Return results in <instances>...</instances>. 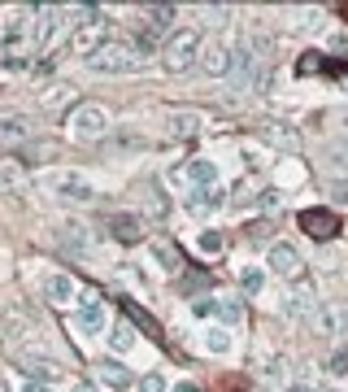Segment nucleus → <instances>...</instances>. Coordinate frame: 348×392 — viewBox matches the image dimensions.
<instances>
[{"mask_svg":"<svg viewBox=\"0 0 348 392\" xmlns=\"http://www.w3.org/2000/svg\"><path fill=\"white\" fill-rule=\"evenodd\" d=\"M331 48H335V53H348V35H335V40H331Z\"/></svg>","mask_w":348,"mask_h":392,"instance_id":"40","label":"nucleus"},{"mask_svg":"<svg viewBox=\"0 0 348 392\" xmlns=\"http://www.w3.org/2000/svg\"><path fill=\"white\" fill-rule=\"evenodd\" d=\"M35 188L57 196V201H96V188L83 170H44L35 174Z\"/></svg>","mask_w":348,"mask_h":392,"instance_id":"1","label":"nucleus"},{"mask_svg":"<svg viewBox=\"0 0 348 392\" xmlns=\"http://www.w3.org/2000/svg\"><path fill=\"white\" fill-rule=\"evenodd\" d=\"M22 392H48V384H35V379H31V384H26Z\"/></svg>","mask_w":348,"mask_h":392,"instance_id":"41","label":"nucleus"},{"mask_svg":"<svg viewBox=\"0 0 348 392\" xmlns=\"http://www.w3.org/2000/svg\"><path fill=\"white\" fill-rule=\"evenodd\" d=\"M0 392H9V384H5V379H0Z\"/></svg>","mask_w":348,"mask_h":392,"instance_id":"45","label":"nucleus"},{"mask_svg":"<svg viewBox=\"0 0 348 392\" xmlns=\"http://www.w3.org/2000/svg\"><path fill=\"white\" fill-rule=\"evenodd\" d=\"M96 375H101L109 388H131V370H126L122 362H113V357H105V362L96 366Z\"/></svg>","mask_w":348,"mask_h":392,"instance_id":"19","label":"nucleus"},{"mask_svg":"<svg viewBox=\"0 0 348 392\" xmlns=\"http://www.w3.org/2000/svg\"><path fill=\"white\" fill-rule=\"evenodd\" d=\"M296 222H301V231L313 236V240H335L340 236V218L331 214V209H305Z\"/></svg>","mask_w":348,"mask_h":392,"instance_id":"10","label":"nucleus"},{"mask_svg":"<svg viewBox=\"0 0 348 392\" xmlns=\"http://www.w3.org/2000/svg\"><path fill=\"white\" fill-rule=\"evenodd\" d=\"M279 201H283V196H279L274 188H261L257 192V205H266V209H279Z\"/></svg>","mask_w":348,"mask_h":392,"instance_id":"34","label":"nucleus"},{"mask_svg":"<svg viewBox=\"0 0 348 392\" xmlns=\"http://www.w3.org/2000/svg\"><path fill=\"white\" fill-rule=\"evenodd\" d=\"M31 140H35V118H26V113L0 118V149H26Z\"/></svg>","mask_w":348,"mask_h":392,"instance_id":"6","label":"nucleus"},{"mask_svg":"<svg viewBox=\"0 0 348 392\" xmlns=\"http://www.w3.org/2000/svg\"><path fill=\"white\" fill-rule=\"evenodd\" d=\"M18 362H22V370L31 375V379H53V375H57V362H53V357H35V353H18Z\"/></svg>","mask_w":348,"mask_h":392,"instance_id":"18","label":"nucleus"},{"mask_svg":"<svg viewBox=\"0 0 348 392\" xmlns=\"http://www.w3.org/2000/svg\"><path fill=\"white\" fill-rule=\"evenodd\" d=\"M70 392H96V388H92V384H74Z\"/></svg>","mask_w":348,"mask_h":392,"instance_id":"43","label":"nucleus"},{"mask_svg":"<svg viewBox=\"0 0 348 392\" xmlns=\"http://www.w3.org/2000/svg\"><path fill=\"white\" fill-rule=\"evenodd\" d=\"M74 292H78V288H74L70 275H48V279H44V297L53 301V305H70Z\"/></svg>","mask_w":348,"mask_h":392,"instance_id":"17","label":"nucleus"},{"mask_svg":"<svg viewBox=\"0 0 348 392\" xmlns=\"http://www.w3.org/2000/svg\"><path fill=\"white\" fill-rule=\"evenodd\" d=\"M205 349H209V353H226V349H231V336L218 332V327H209V332H205Z\"/></svg>","mask_w":348,"mask_h":392,"instance_id":"31","label":"nucleus"},{"mask_svg":"<svg viewBox=\"0 0 348 392\" xmlns=\"http://www.w3.org/2000/svg\"><path fill=\"white\" fill-rule=\"evenodd\" d=\"M105 131H109V113H105V105L83 101V105L70 113V136H74V140H105Z\"/></svg>","mask_w":348,"mask_h":392,"instance_id":"4","label":"nucleus"},{"mask_svg":"<svg viewBox=\"0 0 348 392\" xmlns=\"http://www.w3.org/2000/svg\"><path fill=\"white\" fill-rule=\"evenodd\" d=\"M201 253H222V231H205L201 236Z\"/></svg>","mask_w":348,"mask_h":392,"instance_id":"33","label":"nucleus"},{"mask_svg":"<svg viewBox=\"0 0 348 392\" xmlns=\"http://www.w3.org/2000/svg\"><path fill=\"white\" fill-rule=\"evenodd\" d=\"M122 309H126V322H131V327H140L144 336H153V340H161V336H165V332H161V322H157L153 314H148V309H140V305L131 301V297L122 301Z\"/></svg>","mask_w":348,"mask_h":392,"instance_id":"15","label":"nucleus"},{"mask_svg":"<svg viewBox=\"0 0 348 392\" xmlns=\"http://www.w3.org/2000/svg\"><path fill=\"white\" fill-rule=\"evenodd\" d=\"M309 327H313L318 336H340V332H348V305H340V301L313 305V309H309Z\"/></svg>","mask_w":348,"mask_h":392,"instance_id":"5","label":"nucleus"},{"mask_svg":"<svg viewBox=\"0 0 348 392\" xmlns=\"http://www.w3.org/2000/svg\"><path fill=\"white\" fill-rule=\"evenodd\" d=\"M288 392H309V388H305V384H292V388H288Z\"/></svg>","mask_w":348,"mask_h":392,"instance_id":"44","label":"nucleus"},{"mask_svg":"<svg viewBox=\"0 0 348 392\" xmlns=\"http://www.w3.org/2000/svg\"><path fill=\"white\" fill-rule=\"evenodd\" d=\"M270 236V222H253L248 227V240H266Z\"/></svg>","mask_w":348,"mask_h":392,"instance_id":"37","label":"nucleus"},{"mask_svg":"<svg viewBox=\"0 0 348 392\" xmlns=\"http://www.w3.org/2000/svg\"><path fill=\"white\" fill-rule=\"evenodd\" d=\"M109 345L118 349V353H126L131 345H135V327H131V322L122 318V322H118V327H113V332H109Z\"/></svg>","mask_w":348,"mask_h":392,"instance_id":"26","label":"nucleus"},{"mask_svg":"<svg viewBox=\"0 0 348 392\" xmlns=\"http://www.w3.org/2000/svg\"><path fill=\"white\" fill-rule=\"evenodd\" d=\"M174 179H183V183H196V188H213V179H218V170H213V161L205 157H192L183 170H179Z\"/></svg>","mask_w":348,"mask_h":392,"instance_id":"11","label":"nucleus"},{"mask_svg":"<svg viewBox=\"0 0 348 392\" xmlns=\"http://www.w3.org/2000/svg\"><path fill=\"white\" fill-rule=\"evenodd\" d=\"M196 318H226L231 327H240L244 322V305L235 297H209V301H196Z\"/></svg>","mask_w":348,"mask_h":392,"instance_id":"9","label":"nucleus"},{"mask_svg":"<svg viewBox=\"0 0 348 392\" xmlns=\"http://www.w3.org/2000/svg\"><path fill=\"white\" fill-rule=\"evenodd\" d=\"M140 392H165V379H161V375H144V379H140Z\"/></svg>","mask_w":348,"mask_h":392,"instance_id":"35","label":"nucleus"},{"mask_svg":"<svg viewBox=\"0 0 348 392\" xmlns=\"http://www.w3.org/2000/svg\"><path fill=\"white\" fill-rule=\"evenodd\" d=\"M88 65L96 74H131L135 65H144V57L135 53V44H105L101 53H92Z\"/></svg>","mask_w":348,"mask_h":392,"instance_id":"3","label":"nucleus"},{"mask_svg":"<svg viewBox=\"0 0 348 392\" xmlns=\"http://www.w3.org/2000/svg\"><path fill=\"white\" fill-rule=\"evenodd\" d=\"M188 205L196 209V214H205V209H218L222 205V188H196L188 196Z\"/></svg>","mask_w":348,"mask_h":392,"instance_id":"23","label":"nucleus"},{"mask_svg":"<svg viewBox=\"0 0 348 392\" xmlns=\"http://www.w3.org/2000/svg\"><path fill=\"white\" fill-rule=\"evenodd\" d=\"M201 113H192V109H179V113H170V136L174 140H192V136H201Z\"/></svg>","mask_w":348,"mask_h":392,"instance_id":"16","label":"nucleus"},{"mask_svg":"<svg viewBox=\"0 0 348 392\" xmlns=\"http://www.w3.org/2000/svg\"><path fill=\"white\" fill-rule=\"evenodd\" d=\"M22 183H26V170L18 166V161L0 157V192H13V188H22Z\"/></svg>","mask_w":348,"mask_h":392,"instance_id":"21","label":"nucleus"},{"mask_svg":"<svg viewBox=\"0 0 348 392\" xmlns=\"http://www.w3.org/2000/svg\"><path fill=\"white\" fill-rule=\"evenodd\" d=\"M70 101H74V88H65V83H48L44 96H40V105H44V109H65Z\"/></svg>","mask_w":348,"mask_h":392,"instance_id":"22","label":"nucleus"},{"mask_svg":"<svg viewBox=\"0 0 348 392\" xmlns=\"http://www.w3.org/2000/svg\"><path fill=\"white\" fill-rule=\"evenodd\" d=\"M326 370H331V375H348V353L340 349L335 357H331V366H326Z\"/></svg>","mask_w":348,"mask_h":392,"instance_id":"36","label":"nucleus"},{"mask_svg":"<svg viewBox=\"0 0 348 392\" xmlns=\"http://www.w3.org/2000/svg\"><path fill=\"white\" fill-rule=\"evenodd\" d=\"M209 279H205V275H188V279H183V292H196V288H205Z\"/></svg>","mask_w":348,"mask_h":392,"instance_id":"38","label":"nucleus"},{"mask_svg":"<svg viewBox=\"0 0 348 392\" xmlns=\"http://www.w3.org/2000/svg\"><path fill=\"white\" fill-rule=\"evenodd\" d=\"M331 392H335V388H331Z\"/></svg>","mask_w":348,"mask_h":392,"instance_id":"46","label":"nucleus"},{"mask_svg":"<svg viewBox=\"0 0 348 392\" xmlns=\"http://www.w3.org/2000/svg\"><path fill=\"white\" fill-rule=\"evenodd\" d=\"M196 53H201V31L183 26V31H174V35L165 40V48H161V61H165V70H170V74H183L188 65L196 61Z\"/></svg>","mask_w":348,"mask_h":392,"instance_id":"2","label":"nucleus"},{"mask_svg":"<svg viewBox=\"0 0 348 392\" xmlns=\"http://www.w3.org/2000/svg\"><path fill=\"white\" fill-rule=\"evenodd\" d=\"M144 201H148V209H153V214H165V196L157 192V183H153V179L144 183Z\"/></svg>","mask_w":348,"mask_h":392,"instance_id":"32","label":"nucleus"},{"mask_svg":"<svg viewBox=\"0 0 348 392\" xmlns=\"http://www.w3.org/2000/svg\"><path fill=\"white\" fill-rule=\"evenodd\" d=\"M331 196H335V201L344 205V201H348V183H331Z\"/></svg>","mask_w":348,"mask_h":392,"instance_id":"39","label":"nucleus"},{"mask_svg":"<svg viewBox=\"0 0 348 392\" xmlns=\"http://www.w3.org/2000/svg\"><path fill=\"white\" fill-rule=\"evenodd\" d=\"M174 392H201L196 384H174Z\"/></svg>","mask_w":348,"mask_h":392,"instance_id":"42","label":"nucleus"},{"mask_svg":"<svg viewBox=\"0 0 348 392\" xmlns=\"http://www.w3.org/2000/svg\"><path fill=\"white\" fill-rule=\"evenodd\" d=\"M270 270H274V275H283V279H292V284H301V279H305V257L296 253L292 244L279 240L274 249H270Z\"/></svg>","mask_w":348,"mask_h":392,"instance_id":"8","label":"nucleus"},{"mask_svg":"<svg viewBox=\"0 0 348 392\" xmlns=\"http://www.w3.org/2000/svg\"><path fill=\"white\" fill-rule=\"evenodd\" d=\"M109 35H113V26L105 22V18H96V22H83L74 35H70V44H74V53H101V48L109 44Z\"/></svg>","mask_w":348,"mask_h":392,"instance_id":"7","label":"nucleus"},{"mask_svg":"<svg viewBox=\"0 0 348 392\" xmlns=\"http://www.w3.org/2000/svg\"><path fill=\"white\" fill-rule=\"evenodd\" d=\"M326 70L335 74L340 65H331V61H326V57H318V53H305L301 61H296V74H326Z\"/></svg>","mask_w":348,"mask_h":392,"instance_id":"25","label":"nucleus"},{"mask_svg":"<svg viewBox=\"0 0 348 392\" xmlns=\"http://www.w3.org/2000/svg\"><path fill=\"white\" fill-rule=\"evenodd\" d=\"M326 166H331V170H348V140L326 144Z\"/></svg>","mask_w":348,"mask_h":392,"instance_id":"27","label":"nucleus"},{"mask_svg":"<svg viewBox=\"0 0 348 392\" xmlns=\"http://www.w3.org/2000/svg\"><path fill=\"white\" fill-rule=\"evenodd\" d=\"M78 327H83V332H101V327H105L101 301H96V292H92V288L78 297Z\"/></svg>","mask_w":348,"mask_h":392,"instance_id":"12","label":"nucleus"},{"mask_svg":"<svg viewBox=\"0 0 348 392\" xmlns=\"http://www.w3.org/2000/svg\"><path fill=\"white\" fill-rule=\"evenodd\" d=\"M109 231L118 236L122 244H135V240H144V218L140 214H113L109 218Z\"/></svg>","mask_w":348,"mask_h":392,"instance_id":"14","label":"nucleus"},{"mask_svg":"<svg viewBox=\"0 0 348 392\" xmlns=\"http://www.w3.org/2000/svg\"><path fill=\"white\" fill-rule=\"evenodd\" d=\"M261 284H266V275H261L257 266H244V270H240V288H244V292H261Z\"/></svg>","mask_w":348,"mask_h":392,"instance_id":"30","label":"nucleus"},{"mask_svg":"<svg viewBox=\"0 0 348 392\" xmlns=\"http://www.w3.org/2000/svg\"><path fill=\"white\" fill-rule=\"evenodd\" d=\"M144 13H148V31H157L174 18V5H144Z\"/></svg>","mask_w":348,"mask_h":392,"instance_id":"29","label":"nucleus"},{"mask_svg":"<svg viewBox=\"0 0 348 392\" xmlns=\"http://www.w3.org/2000/svg\"><path fill=\"white\" fill-rule=\"evenodd\" d=\"M196 61H201V70H205V74H226V70H231V53H226L222 44H201Z\"/></svg>","mask_w":348,"mask_h":392,"instance_id":"13","label":"nucleus"},{"mask_svg":"<svg viewBox=\"0 0 348 392\" xmlns=\"http://www.w3.org/2000/svg\"><path fill=\"white\" fill-rule=\"evenodd\" d=\"M61 244H65V249H88V231H83V222H70V227H65V231H61Z\"/></svg>","mask_w":348,"mask_h":392,"instance_id":"28","label":"nucleus"},{"mask_svg":"<svg viewBox=\"0 0 348 392\" xmlns=\"http://www.w3.org/2000/svg\"><path fill=\"white\" fill-rule=\"evenodd\" d=\"M153 253H157V261H161L165 270H183V253H179L165 236H157V240H153Z\"/></svg>","mask_w":348,"mask_h":392,"instance_id":"20","label":"nucleus"},{"mask_svg":"<svg viewBox=\"0 0 348 392\" xmlns=\"http://www.w3.org/2000/svg\"><path fill=\"white\" fill-rule=\"evenodd\" d=\"M266 140L274 144V149H288V153L301 149V136H296L292 126H266Z\"/></svg>","mask_w":348,"mask_h":392,"instance_id":"24","label":"nucleus"}]
</instances>
